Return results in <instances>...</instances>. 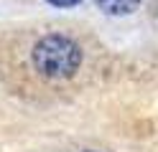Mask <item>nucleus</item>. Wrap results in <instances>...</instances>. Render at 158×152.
Segmentation results:
<instances>
[{"label":"nucleus","instance_id":"obj_3","mask_svg":"<svg viewBox=\"0 0 158 152\" xmlns=\"http://www.w3.org/2000/svg\"><path fill=\"white\" fill-rule=\"evenodd\" d=\"M51 5H56V8H72V5H79L82 0H48Z\"/></svg>","mask_w":158,"mask_h":152},{"label":"nucleus","instance_id":"obj_2","mask_svg":"<svg viewBox=\"0 0 158 152\" xmlns=\"http://www.w3.org/2000/svg\"><path fill=\"white\" fill-rule=\"evenodd\" d=\"M100 10H105L107 15H127L138 10V5L143 3V0H94Z\"/></svg>","mask_w":158,"mask_h":152},{"label":"nucleus","instance_id":"obj_1","mask_svg":"<svg viewBox=\"0 0 158 152\" xmlns=\"http://www.w3.org/2000/svg\"><path fill=\"white\" fill-rule=\"evenodd\" d=\"M31 61L36 71L46 79H69L82 66V48L69 36L51 33L33 46Z\"/></svg>","mask_w":158,"mask_h":152}]
</instances>
